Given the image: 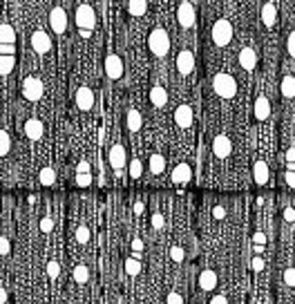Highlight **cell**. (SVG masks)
Instances as JSON below:
<instances>
[{"mask_svg":"<svg viewBox=\"0 0 295 304\" xmlns=\"http://www.w3.org/2000/svg\"><path fill=\"white\" fill-rule=\"evenodd\" d=\"M148 47H150V52L154 54L156 58H163L165 54L170 52V36H168V31H165L163 27H154V29L150 31V36H148Z\"/></svg>","mask_w":295,"mask_h":304,"instance_id":"6da1fadb","label":"cell"},{"mask_svg":"<svg viewBox=\"0 0 295 304\" xmlns=\"http://www.w3.org/2000/svg\"><path fill=\"white\" fill-rule=\"evenodd\" d=\"M76 27H78L83 38H87L94 31V27H96V13L87 2L78 4V9H76Z\"/></svg>","mask_w":295,"mask_h":304,"instance_id":"7a4b0ae2","label":"cell"},{"mask_svg":"<svg viewBox=\"0 0 295 304\" xmlns=\"http://www.w3.org/2000/svg\"><path fill=\"white\" fill-rule=\"evenodd\" d=\"M213 89L219 98H235L237 94V83L230 74L226 72H219V74L213 76Z\"/></svg>","mask_w":295,"mask_h":304,"instance_id":"3957f363","label":"cell"},{"mask_svg":"<svg viewBox=\"0 0 295 304\" xmlns=\"http://www.w3.org/2000/svg\"><path fill=\"white\" fill-rule=\"evenodd\" d=\"M230 40H232V25H230V20L219 18V20L213 25V43L217 45V47H226Z\"/></svg>","mask_w":295,"mask_h":304,"instance_id":"277c9868","label":"cell"},{"mask_svg":"<svg viewBox=\"0 0 295 304\" xmlns=\"http://www.w3.org/2000/svg\"><path fill=\"white\" fill-rule=\"evenodd\" d=\"M45 94V87H43V80L38 76H27L25 83H22V96L27 101H40Z\"/></svg>","mask_w":295,"mask_h":304,"instance_id":"5b68a950","label":"cell"},{"mask_svg":"<svg viewBox=\"0 0 295 304\" xmlns=\"http://www.w3.org/2000/svg\"><path fill=\"white\" fill-rule=\"evenodd\" d=\"M177 22L183 27V29H190L195 27V4L190 0H183L177 9Z\"/></svg>","mask_w":295,"mask_h":304,"instance_id":"8992f818","label":"cell"},{"mask_svg":"<svg viewBox=\"0 0 295 304\" xmlns=\"http://www.w3.org/2000/svg\"><path fill=\"white\" fill-rule=\"evenodd\" d=\"M105 76L110 80H119L123 76V58L119 54H107L105 56Z\"/></svg>","mask_w":295,"mask_h":304,"instance_id":"52a82bcc","label":"cell"},{"mask_svg":"<svg viewBox=\"0 0 295 304\" xmlns=\"http://www.w3.org/2000/svg\"><path fill=\"white\" fill-rule=\"evenodd\" d=\"M174 123L181 130L192 128V123H195V112H192V107L188 105V103H183V105H179L177 110H174Z\"/></svg>","mask_w":295,"mask_h":304,"instance_id":"ba28073f","label":"cell"},{"mask_svg":"<svg viewBox=\"0 0 295 304\" xmlns=\"http://www.w3.org/2000/svg\"><path fill=\"white\" fill-rule=\"evenodd\" d=\"M110 165L114 172L125 170V165H128V154H125L123 143H114V146L110 148Z\"/></svg>","mask_w":295,"mask_h":304,"instance_id":"9c48e42d","label":"cell"},{"mask_svg":"<svg viewBox=\"0 0 295 304\" xmlns=\"http://www.w3.org/2000/svg\"><path fill=\"white\" fill-rule=\"evenodd\" d=\"M177 72L181 76H190L195 72V54L190 49H183L177 56Z\"/></svg>","mask_w":295,"mask_h":304,"instance_id":"30bf717a","label":"cell"},{"mask_svg":"<svg viewBox=\"0 0 295 304\" xmlns=\"http://www.w3.org/2000/svg\"><path fill=\"white\" fill-rule=\"evenodd\" d=\"M76 105H78L80 112H89L94 107V89L87 87V85H80L76 89Z\"/></svg>","mask_w":295,"mask_h":304,"instance_id":"8fae6325","label":"cell"},{"mask_svg":"<svg viewBox=\"0 0 295 304\" xmlns=\"http://www.w3.org/2000/svg\"><path fill=\"white\" fill-rule=\"evenodd\" d=\"M49 27H52L54 34H65L67 29V13L65 9L61 7H54L52 13H49Z\"/></svg>","mask_w":295,"mask_h":304,"instance_id":"7c38bea8","label":"cell"},{"mask_svg":"<svg viewBox=\"0 0 295 304\" xmlns=\"http://www.w3.org/2000/svg\"><path fill=\"white\" fill-rule=\"evenodd\" d=\"M190 179H192V165L188 163V161H181V163L174 165V170H172V183L174 186H186Z\"/></svg>","mask_w":295,"mask_h":304,"instance_id":"4fadbf2b","label":"cell"},{"mask_svg":"<svg viewBox=\"0 0 295 304\" xmlns=\"http://www.w3.org/2000/svg\"><path fill=\"white\" fill-rule=\"evenodd\" d=\"M31 47H34L36 54H47L49 49H52V38H49L47 31L38 29L31 34Z\"/></svg>","mask_w":295,"mask_h":304,"instance_id":"5bb4252c","label":"cell"},{"mask_svg":"<svg viewBox=\"0 0 295 304\" xmlns=\"http://www.w3.org/2000/svg\"><path fill=\"white\" fill-rule=\"evenodd\" d=\"M213 152L217 159H226V156H230L232 152V143L230 139L226 137V134H219V137L213 139Z\"/></svg>","mask_w":295,"mask_h":304,"instance_id":"9a60e30c","label":"cell"},{"mask_svg":"<svg viewBox=\"0 0 295 304\" xmlns=\"http://www.w3.org/2000/svg\"><path fill=\"white\" fill-rule=\"evenodd\" d=\"M45 134V125L40 119H27L25 121V137L29 141H40Z\"/></svg>","mask_w":295,"mask_h":304,"instance_id":"2e32d148","label":"cell"},{"mask_svg":"<svg viewBox=\"0 0 295 304\" xmlns=\"http://www.w3.org/2000/svg\"><path fill=\"white\" fill-rule=\"evenodd\" d=\"M257 65V52L253 47H241L239 52V67L246 72H253Z\"/></svg>","mask_w":295,"mask_h":304,"instance_id":"e0dca14e","label":"cell"},{"mask_svg":"<svg viewBox=\"0 0 295 304\" xmlns=\"http://www.w3.org/2000/svg\"><path fill=\"white\" fill-rule=\"evenodd\" d=\"M217 286V273L213 271V268H206V271L199 273V289L206 291V293H210V291Z\"/></svg>","mask_w":295,"mask_h":304,"instance_id":"ac0fdd59","label":"cell"},{"mask_svg":"<svg viewBox=\"0 0 295 304\" xmlns=\"http://www.w3.org/2000/svg\"><path fill=\"white\" fill-rule=\"evenodd\" d=\"M271 116V101L266 96H259L255 101V119L257 121H266Z\"/></svg>","mask_w":295,"mask_h":304,"instance_id":"d6986e66","label":"cell"},{"mask_svg":"<svg viewBox=\"0 0 295 304\" xmlns=\"http://www.w3.org/2000/svg\"><path fill=\"white\" fill-rule=\"evenodd\" d=\"M275 20H277L275 4H273V2H264L262 4V22H264V27H273V25H275Z\"/></svg>","mask_w":295,"mask_h":304,"instance_id":"ffe728a7","label":"cell"},{"mask_svg":"<svg viewBox=\"0 0 295 304\" xmlns=\"http://www.w3.org/2000/svg\"><path fill=\"white\" fill-rule=\"evenodd\" d=\"M150 101H152L154 107H163L165 103H168V92H165V87L154 85V87L150 89Z\"/></svg>","mask_w":295,"mask_h":304,"instance_id":"44dd1931","label":"cell"},{"mask_svg":"<svg viewBox=\"0 0 295 304\" xmlns=\"http://www.w3.org/2000/svg\"><path fill=\"white\" fill-rule=\"evenodd\" d=\"M125 123H128V132H139V130H141V125H143V119H141V112L139 110H130L128 112V119H125Z\"/></svg>","mask_w":295,"mask_h":304,"instance_id":"7402d4cb","label":"cell"},{"mask_svg":"<svg viewBox=\"0 0 295 304\" xmlns=\"http://www.w3.org/2000/svg\"><path fill=\"white\" fill-rule=\"evenodd\" d=\"M163 172H165V156L154 152V154L150 156V174L159 177V174H163Z\"/></svg>","mask_w":295,"mask_h":304,"instance_id":"603a6c76","label":"cell"},{"mask_svg":"<svg viewBox=\"0 0 295 304\" xmlns=\"http://www.w3.org/2000/svg\"><path fill=\"white\" fill-rule=\"evenodd\" d=\"M280 89H282V96L284 98H295V78H293V74H286L284 78H282V85H280Z\"/></svg>","mask_w":295,"mask_h":304,"instance_id":"cb8c5ba5","label":"cell"},{"mask_svg":"<svg viewBox=\"0 0 295 304\" xmlns=\"http://www.w3.org/2000/svg\"><path fill=\"white\" fill-rule=\"evenodd\" d=\"M255 183H257V186H264V183L268 181V165H266V161H262L259 159L257 163H255Z\"/></svg>","mask_w":295,"mask_h":304,"instance_id":"d4e9b609","label":"cell"},{"mask_svg":"<svg viewBox=\"0 0 295 304\" xmlns=\"http://www.w3.org/2000/svg\"><path fill=\"white\" fill-rule=\"evenodd\" d=\"M13 67H16V58H13V54H0V76L11 74Z\"/></svg>","mask_w":295,"mask_h":304,"instance_id":"484cf974","label":"cell"},{"mask_svg":"<svg viewBox=\"0 0 295 304\" xmlns=\"http://www.w3.org/2000/svg\"><path fill=\"white\" fill-rule=\"evenodd\" d=\"M128 11L132 13L134 18L146 16V11H148V0H128Z\"/></svg>","mask_w":295,"mask_h":304,"instance_id":"4316f807","label":"cell"},{"mask_svg":"<svg viewBox=\"0 0 295 304\" xmlns=\"http://www.w3.org/2000/svg\"><path fill=\"white\" fill-rule=\"evenodd\" d=\"M72 277H74L76 284H87V280H89L87 266H85V264H76V266H74V273H72Z\"/></svg>","mask_w":295,"mask_h":304,"instance_id":"83f0119b","label":"cell"},{"mask_svg":"<svg viewBox=\"0 0 295 304\" xmlns=\"http://www.w3.org/2000/svg\"><path fill=\"white\" fill-rule=\"evenodd\" d=\"M0 43L16 45V29L11 25H0Z\"/></svg>","mask_w":295,"mask_h":304,"instance_id":"f1b7e54d","label":"cell"},{"mask_svg":"<svg viewBox=\"0 0 295 304\" xmlns=\"http://www.w3.org/2000/svg\"><path fill=\"white\" fill-rule=\"evenodd\" d=\"M141 268H143V264L139 262L137 257H128V259H125V273H128L130 277L139 275V273H141Z\"/></svg>","mask_w":295,"mask_h":304,"instance_id":"f546056e","label":"cell"},{"mask_svg":"<svg viewBox=\"0 0 295 304\" xmlns=\"http://www.w3.org/2000/svg\"><path fill=\"white\" fill-rule=\"evenodd\" d=\"M38 181L43 183V186H52L54 181H56V170L54 168H43L38 174Z\"/></svg>","mask_w":295,"mask_h":304,"instance_id":"4dcf8cb0","label":"cell"},{"mask_svg":"<svg viewBox=\"0 0 295 304\" xmlns=\"http://www.w3.org/2000/svg\"><path fill=\"white\" fill-rule=\"evenodd\" d=\"M11 150V137L4 130H0V156H7Z\"/></svg>","mask_w":295,"mask_h":304,"instance_id":"1f68e13d","label":"cell"},{"mask_svg":"<svg viewBox=\"0 0 295 304\" xmlns=\"http://www.w3.org/2000/svg\"><path fill=\"white\" fill-rule=\"evenodd\" d=\"M141 174H143V163H141V159H137V156H134V159L130 161V177H132V179H141Z\"/></svg>","mask_w":295,"mask_h":304,"instance_id":"d6a6232c","label":"cell"},{"mask_svg":"<svg viewBox=\"0 0 295 304\" xmlns=\"http://www.w3.org/2000/svg\"><path fill=\"white\" fill-rule=\"evenodd\" d=\"M74 237H76V244L85 246L89 241V228L85 226V224H83V226H78V228H76V235Z\"/></svg>","mask_w":295,"mask_h":304,"instance_id":"836d02e7","label":"cell"},{"mask_svg":"<svg viewBox=\"0 0 295 304\" xmlns=\"http://www.w3.org/2000/svg\"><path fill=\"white\" fill-rule=\"evenodd\" d=\"M170 259H172V262H183V259H186V250H183V246H172V248H170Z\"/></svg>","mask_w":295,"mask_h":304,"instance_id":"e575fe53","label":"cell"},{"mask_svg":"<svg viewBox=\"0 0 295 304\" xmlns=\"http://www.w3.org/2000/svg\"><path fill=\"white\" fill-rule=\"evenodd\" d=\"M58 275H61V264H58L56 259H52V262L47 264V277L49 280H58Z\"/></svg>","mask_w":295,"mask_h":304,"instance_id":"d590c367","label":"cell"},{"mask_svg":"<svg viewBox=\"0 0 295 304\" xmlns=\"http://www.w3.org/2000/svg\"><path fill=\"white\" fill-rule=\"evenodd\" d=\"M11 253V241L7 235H0V257H7Z\"/></svg>","mask_w":295,"mask_h":304,"instance_id":"8d00e7d4","label":"cell"},{"mask_svg":"<svg viewBox=\"0 0 295 304\" xmlns=\"http://www.w3.org/2000/svg\"><path fill=\"white\" fill-rule=\"evenodd\" d=\"M92 183V172H76V186L85 188Z\"/></svg>","mask_w":295,"mask_h":304,"instance_id":"74e56055","label":"cell"},{"mask_svg":"<svg viewBox=\"0 0 295 304\" xmlns=\"http://www.w3.org/2000/svg\"><path fill=\"white\" fill-rule=\"evenodd\" d=\"M250 266H253V271H255V273H262L264 268H266V259H264L262 255H255L253 262H250Z\"/></svg>","mask_w":295,"mask_h":304,"instance_id":"f35d334b","label":"cell"},{"mask_svg":"<svg viewBox=\"0 0 295 304\" xmlns=\"http://www.w3.org/2000/svg\"><path fill=\"white\" fill-rule=\"evenodd\" d=\"M282 280L286 282V286H295V268L293 266H289L284 271V277H282Z\"/></svg>","mask_w":295,"mask_h":304,"instance_id":"ab89813d","label":"cell"},{"mask_svg":"<svg viewBox=\"0 0 295 304\" xmlns=\"http://www.w3.org/2000/svg\"><path fill=\"white\" fill-rule=\"evenodd\" d=\"M52 228H54V222H52V217H43L40 219V232H52Z\"/></svg>","mask_w":295,"mask_h":304,"instance_id":"60d3db41","label":"cell"},{"mask_svg":"<svg viewBox=\"0 0 295 304\" xmlns=\"http://www.w3.org/2000/svg\"><path fill=\"white\" fill-rule=\"evenodd\" d=\"M286 52H289V56H295V31H291L289 34V40H286Z\"/></svg>","mask_w":295,"mask_h":304,"instance_id":"b9f144b4","label":"cell"},{"mask_svg":"<svg viewBox=\"0 0 295 304\" xmlns=\"http://www.w3.org/2000/svg\"><path fill=\"white\" fill-rule=\"evenodd\" d=\"M286 186L289 188H295V168H286Z\"/></svg>","mask_w":295,"mask_h":304,"instance_id":"7bdbcfd3","label":"cell"},{"mask_svg":"<svg viewBox=\"0 0 295 304\" xmlns=\"http://www.w3.org/2000/svg\"><path fill=\"white\" fill-rule=\"evenodd\" d=\"M286 168H295V150L293 148L286 150Z\"/></svg>","mask_w":295,"mask_h":304,"instance_id":"ee69618b","label":"cell"},{"mask_svg":"<svg viewBox=\"0 0 295 304\" xmlns=\"http://www.w3.org/2000/svg\"><path fill=\"white\" fill-rule=\"evenodd\" d=\"M284 222L286 224H293L295 222V210L291 208V206H286V208H284Z\"/></svg>","mask_w":295,"mask_h":304,"instance_id":"f6af8a7d","label":"cell"},{"mask_svg":"<svg viewBox=\"0 0 295 304\" xmlns=\"http://www.w3.org/2000/svg\"><path fill=\"white\" fill-rule=\"evenodd\" d=\"M0 54H16V47L11 43H0Z\"/></svg>","mask_w":295,"mask_h":304,"instance_id":"bcb514c9","label":"cell"},{"mask_svg":"<svg viewBox=\"0 0 295 304\" xmlns=\"http://www.w3.org/2000/svg\"><path fill=\"white\" fill-rule=\"evenodd\" d=\"M152 226H154L156 230H159V228H163V217H161L159 213H154V215H152Z\"/></svg>","mask_w":295,"mask_h":304,"instance_id":"7dc6e473","label":"cell"},{"mask_svg":"<svg viewBox=\"0 0 295 304\" xmlns=\"http://www.w3.org/2000/svg\"><path fill=\"white\" fill-rule=\"evenodd\" d=\"M165 302H168V304H174V302H183V298H181V295H179V293H174V291H172V293H168V298H165Z\"/></svg>","mask_w":295,"mask_h":304,"instance_id":"c3c4849f","label":"cell"},{"mask_svg":"<svg viewBox=\"0 0 295 304\" xmlns=\"http://www.w3.org/2000/svg\"><path fill=\"white\" fill-rule=\"evenodd\" d=\"M253 244H266V235H264V232L262 230H257V232H255V237H253Z\"/></svg>","mask_w":295,"mask_h":304,"instance_id":"681fc988","label":"cell"},{"mask_svg":"<svg viewBox=\"0 0 295 304\" xmlns=\"http://www.w3.org/2000/svg\"><path fill=\"white\" fill-rule=\"evenodd\" d=\"M210 302H215V304H226L228 298L223 293H217V295H213V298H210Z\"/></svg>","mask_w":295,"mask_h":304,"instance_id":"f907efd6","label":"cell"},{"mask_svg":"<svg viewBox=\"0 0 295 304\" xmlns=\"http://www.w3.org/2000/svg\"><path fill=\"white\" fill-rule=\"evenodd\" d=\"M213 217L215 219H223L226 217V210H223L221 206H217V208H213Z\"/></svg>","mask_w":295,"mask_h":304,"instance_id":"816d5d0a","label":"cell"},{"mask_svg":"<svg viewBox=\"0 0 295 304\" xmlns=\"http://www.w3.org/2000/svg\"><path fill=\"white\" fill-rule=\"evenodd\" d=\"M132 250H134V253H141V250H143V241L139 239V237L132 241Z\"/></svg>","mask_w":295,"mask_h":304,"instance_id":"f5cc1de1","label":"cell"},{"mask_svg":"<svg viewBox=\"0 0 295 304\" xmlns=\"http://www.w3.org/2000/svg\"><path fill=\"white\" fill-rule=\"evenodd\" d=\"M76 172H89V163H87V161H80L78 168H76Z\"/></svg>","mask_w":295,"mask_h":304,"instance_id":"db71d44e","label":"cell"},{"mask_svg":"<svg viewBox=\"0 0 295 304\" xmlns=\"http://www.w3.org/2000/svg\"><path fill=\"white\" fill-rule=\"evenodd\" d=\"M9 300V295H7V291L2 289V286H0V304H4Z\"/></svg>","mask_w":295,"mask_h":304,"instance_id":"11a10c76","label":"cell"}]
</instances>
